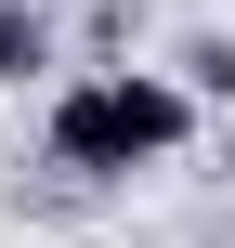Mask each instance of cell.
I'll return each mask as SVG.
<instances>
[{
	"label": "cell",
	"instance_id": "cell-1",
	"mask_svg": "<svg viewBox=\"0 0 235 248\" xmlns=\"http://www.w3.org/2000/svg\"><path fill=\"white\" fill-rule=\"evenodd\" d=\"M196 144V92L170 65H105V78H65L52 118H39V157L65 183H131V170H170Z\"/></svg>",
	"mask_w": 235,
	"mask_h": 248
},
{
	"label": "cell",
	"instance_id": "cell-2",
	"mask_svg": "<svg viewBox=\"0 0 235 248\" xmlns=\"http://www.w3.org/2000/svg\"><path fill=\"white\" fill-rule=\"evenodd\" d=\"M26 78H52V13L0 0V92H26Z\"/></svg>",
	"mask_w": 235,
	"mask_h": 248
},
{
	"label": "cell",
	"instance_id": "cell-3",
	"mask_svg": "<svg viewBox=\"0 0 235 248\" xmlns=\"http://www.w3.org/2000/svg\"><path fill=\"white\" fill-rule=\"evenodd\" d=\"M196 105H235V39H183V65H170Z\"/></svg>",
	"mask_w": 235,
	"mask_h": 248
},
{
	"label": "cell",
	"instance_id": "cell-4",
	"mask_svg": "<svg viewBox=\"0 0 235 248\" xmlns=\"http://www.w3.org/2000/svg\"><path fill=\"white\" fill-rule=\"evenodd\" d=\"M39 13H52V0H39Z\"/></svg>",
	"mask_w": 235,
	"mask_h": 248
}]
</instances>
